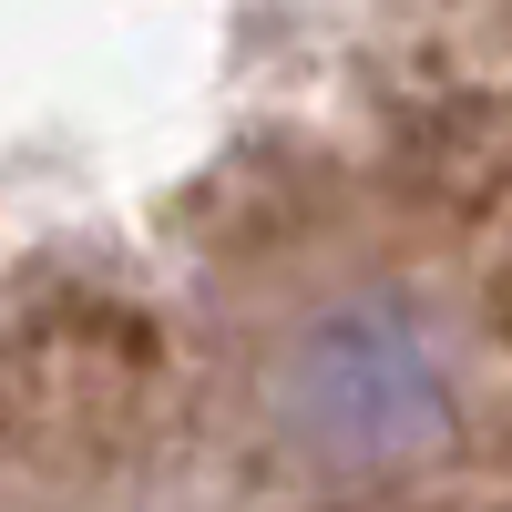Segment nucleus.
I'll list each match as a JSON object with an SVG mask.
<instances>
[{
  "instance_id": "nucleus-2",
  "label": "nucleus",
  "mask_w": 512,
  "mask_h": 512,
  "mask_svg": "<svg viewBox=\"0 0 512 512\" xmlns=\"http://www.w3.org/2000/svg\"><path fill=\"white\" fill-rule=\"evenodd\" d=\"M287 420L338 461H400L441 431L431 349L400 308H338L287 359Z\"/></svg>"
},
{
  "instance_id": "nucleus-3",
  "label": "nucleus",
  "mask_w": 512,
  "mask_h": 512,
  "mask_svg": "<svg viewBox=\"0 0 512 512\" xmlns=\"http://www.w3.org/2000/svg\"><path fill=\"white\" fill-rule=\"evenodd\" d=\"M502 338H512V267H502Z\"/></svg>"
},
{
  "instance_id": "nucleus-1",
  "label": "nucleus",
  "mask_w": 512,
  "mask_h": 512,
  "mask_svg": "<svg viewBox=\"0 0 512 512\" xmlns=\"http://www.w3.org/2000/svg\"><path fill=\"white\" fill-rule=\"evenodd\" d=\"M164 328L113 287H31L0 308V441L41 461H93L144 420Z\"/></svg>"
}]
</instances>
